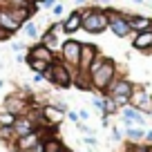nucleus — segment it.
I'll use <instances>...</instances> for the list:
<instances>
[{"label": "nucleus", "mask_w": 152, "mask_h": 152, "mask_svg": "<svg viewBox=\"0 0 152 152\" xmlns=\"http://www.w3.org/2000/svg\"><path fill=\"white\" fill-rule=\"evenodd\" d=\"M112 137L114 139H121V130L119 128H112Z\"/></svg>", "instance_id": "obj_31"}, {"label": "nucleus", "mask_w": 152, "mask_h": 152, "mask_svg": "<svg viewBox=\"0 0 152 152\" xmlns=\"http://www.w3.org/2000/svg\"><path fill=\"white\" fill-rule=\"evenodd\" d=\"M25 2H27V5H34V7H36V5H40L43 0H25Z\"/></svg>", "instance_id": "obj_34"}, {"label": "nucleus", "mask_w": 152, "mask_h": 152, "mask_svg": "<svg viewBox=\"0 0 152 152\" xmlns=\"http://www.w3.org/2000/svg\"><path fill=\"white\" fill-rule=\"evenodd\" d=\"M132 152H152V148H134Z\"/></svg>", "instance_id": "obj_33"}, {"label": "nucleus", "mask_w": 152, "mask_h": 152, "mask_svg": "<svg viewBox=\"0 0 152 152\" xmlns=\"http://www.w3.org/2000/svg\"><path fill=\"white\" fill-rule=\"evenodd\" d=\"M67 119L74 121V123H78V114H76V112H67Z\"/></svg>", "instance_id": "obj_27"}, {"label": "nucleus", "mask_w": 152, "mask_h": 152, "mask_svg": "<svg viewBox=\"0 0 152 152\" xmlns=\"http://www.w3.org/2000/svg\"><path fill=\"white\" fill-rule=\"evenodd\" d=\"M121 116H123V121L130 125V121H134V123L141 128L143 125V116L139 114V110L137 107H123V112H121Z\"/></svg>", "instance_id": "obj_17"}, {"label": "nucleus", "mask_w": 152, "mask_h": 152, "mask_svg": "<svg viewBox=\"0 0 152 152\" xmlns=\"http://www.w3.org/2000/svg\"><path fill=\"white\" fill-rule=\"evenodd\" d=\"M132 47L139 49V52H150V49H152V29H145V31H134Z\"/></svg>", "instance_id": "obj_12"}, {"label": "nucleus", "mask_w": 152, "mask_h": 152, "mask_svg": "<svg viewBox=\"0 0 152 152\" xmlns=\"http://www.w3.org/2000/svg\"><path fill=\"white\" fill-rule=\"evenodd\" d=\"M107 18H110V29H112L114 36L119 38H125L132 34V27L128 23V16L125 11H119V9H107Z\"/></svg>", "instance_id": "obj_4"}, {"label": "nucleus", "mask_w": 152, "mask_h": 152, "mask_svg": "<svg viewBox=\"0 0 152 152\" xmlns=\"http://www.w3.org/2000/svg\"><path fill=\"white\" fill-rule=\"evenodd\" d=\"M76 72L78 69H74V67H69V65H65L63 61H54L52 65H49V69L45 72V78H47L49 83H54L56 87H72L74 85V76H76Z\"/></svg>", "instance_id": "obj_2"}, {"label": "nucleus", "mask_w": 152, "mask_h": 152, "mask_svg": "<svg viewBox=\"0 0 152 152\" xmlns=\"http://www.w3.org/2000/svg\"><path fill=\"white\" fill-rule=\"evenodd\" d=\"M27 65L31 67L34 72H38V74H45V72L49 69V65H47V63H43V61H36V58H27Z\"/></svg>", "instance_id": "obj_19"}, {"label": "nucleus", "mask_w": 152, "mask_h": 152, "mask_svg": "<svg viewBox=\"0 0 152 152\" xmlns=\"http://www.w3.org/2000/svg\"><path fill=\"white\" fill-rule=\"evenodd\" d=\"M128 137L134 139V141H139V139H145V130H143V128H130V130H128Z\"/></svg>", "instance_id": "obj_23"}, {"label": "nucleus", "mask_w": 152, "mask_h": 152, "mask_svg": "<svg viewBox=\"0 0 152 152\" xmlns=\"http://www.w3.org/2000/svg\"><path fill=\"white\" fill-rule=\"evenodd\" d=\"M23 31H25V36H29V38H38V27L31 20H27V23L23 25Z\"/></svg>", "instance_id": "obj_21"}, {"label": "nucleus", "mask_w": 152, "mask_h": 152, "mask_svg": "<svg viewBox=\"0 0 152 152\" xmlns=\"http://www.w3.org/2000/svg\"><path fill=\"white\" fill-rule=\"evenodd\" d=\"M45 81V74H38V72H36V74H34V83H43Z\"/></svg>", "instance_id": "obj_28"}, {"label": "nucleus", "mask_w": 152, "mask_h": 152, "mask_svg": "<svg viewBox=\"0 0 152 152\" xmlns=\"http://www.w3.org/2000/svg\"><path fill=\"white\" fill-rule=\"evenodd\" d=\"M132 2H137V5H141V2H143V0H132Z\"/></svg>", "instance_id": "obj_37"}, {"label": "nucleus", "mask_w": 152, "mask_h": 152, "mask_svg": "<svg viewBox=\"0 0 152 152\" xmlns=\"http://www.w3.org/2000/svg\"><path fill=\"white\" fill-rule=\"evenodd\" d=\"M5 112L14 114V116H25L29 112V101L23 94H9L5 99Z\"/></svg>", "instance_id": "obj_6"}, {"label": "nucleus", "mask_w": 152, "mask_h": 152, "mask_svg": "<svg viewBox=\"0 0 152 152\" xmlns=\"http://www.w3.org/2000/svg\"><path fill=\"white\" fill-rule=\"evenodd\" d=\"M85 143H87V145H94V148H96V139H94V137H90V134L85 137Z\"/></svg>", "instance_id": "obj_29"}, {"label": "nucleus", "mask_w": 152, "mask_h": 152, "mask_svg": "<svg viewBox=\"0 0 152 152\" xmlns=\"http://www.w3.org/2000/svg\"><path fill=\"white\" fill-rule=\"evenodd\" d=\"M0 27H5L9 34H16L18 29H23V25L9 14V9H0Z\"/></svg>", "instance_id": "obj_15"}, {"label": "nucleus", "mask_w": 152, "mask_h": 152, "mask_svg": "<svg viewBox=\"0 0 152 152\" xmlns=\"http://www.w3.org/2000/svg\"><path fill=\"white\" fill-rule=\"evenodd\" d=\"M11 36H14V34H9L5 27H0V40H9Z\"/></svg>", "instance_id": "obj_25"}, {"label": "nucleus", "mask_w": 152, "mask_h": 152, "mask_svg": "<svg viewBox=\"0 0 152 152\" xmlns=\"http://www.w3.org/2000/svg\"><path fill=\"white\" fill-rule=\"evenodd\" d=\"M25 0H0V9H16V7H25Z\"/></svg>", "instance_id": "obj_22"}, {"label": "nucleus", "mask_w": 152, "mask_h": 152, "mask_svg": "<svg viewBox=\"0 0 152 152\" xmlns=\"http://www.w3.org/2000/svg\"><path fill=\"white\" fill-rule=\"evenodd\" d=\"M40 139H43V130H40V128H34L29 134L18 137V150H23V152L36 150V148H40Z\"/></svg>", "instance_id": "obj_8"}, {"label": "nucleus", "mask_w": 152, "mask_h": 152, "mask_svg": "<svg viewBox=\"0 0 152 152\" xmlns=\"http://www.w3.org/2000/svg\"><path fill=\"white\" fill-rule=\"evenodd\" d=\"M81 14H83V31L103 34L105 29H110L107 9H103V7H85V9H81Z\"/></svg>", "instance_id": "obj_1"}, {"label": "nucleus", "mask_w": 152, "mask_h": 152, "mask_svg": "<svg viewBox=\"0 0 152 152\" xmlns=\"http://www.w3.org/2000/svg\"><path fill=\"white\" fill-rule=\"evenodd\" d=\"M87 0H76V5H85Z\"/></svg>", "instance_id": "obj_36"}, {"label": "nucleus", "mask_w": 152, "mask_h": 152, "mask_svg": "<svg viewBox=\"0 0 152 152\" xmlns=\"http://www.w3.org/2000/svg\"><path fill=\"white\" fill-rule=\"evenodd\" d=\"M81 45L83 43H78V40H74V38H67L65 43L61 45V61L65 63V65L78 69V61H81Z\"/></svg>", "instance_id": "obj_5"}, {"label": "nucleus", "mask_w": 152, "mask_h": 152, "mask_svg": "<svg viewBox=\"0 0 152 152\" xmlns=\"http://www.w3.org/2000/svg\"><path fill=\"white\" fill-rule=\"evenodd\" d=\"M43 114V123H52V125H58L63 121V110H58L56 105H45L40 110Z\"/></svg>", "instance_id": "obj_14"}, {"label": "nucleus", "mask_w": 152, "mask_h": 152, "mask_svg": "<svg viewBox=\"0 0 152 152\" xmlns=\"http://www.w3.org/2000/svg\"><path fill=\"white\" fill-rule=\"evenodd\" d=\"M11 49H14L16 54H20V52H23V45H20V43H14V47H11Z\"/></svg>", "instance_id": "obj_32"}, {"label": "nucleus", "mask_w": 152, "mask_h": 152, "mask_svg": "<svg viewBox=\"0 0 152 152\" xmlns=\"http://www.w3.org/2000/svg\"><path fill=\"white\" fill-rule=\"evenodd\" d=\"M130 101H132L134 105H137L139 110H143V112H148L150 110V99H148V94L141 90V87H134L132 96H130Z\"/></svg>", "instance_id": "obj_16"}, {"label": "nucleus", "mask_w": 152, "mask_h": 152, "mask_svg": "<svg viewBox=\"0 0 152 152\" xmlns=\"http://www.w3.org/2000/svg\"><path fill=\"white\" fill-rule=\"evenodd\" d=\"M27 58H36V61H43V63H47V65H52V63L56 61V54L49 47H45L43 43H38V45H34V47H29Z\"/></svg>", "instance_id": "obj_10"}, {"label": "nucleus", "mask_w": 152, "mask_h": 152, "mask_svg": "<svg viewBox=\"0 0 152 152\" xmlns=\"http://www.w3.org/2000/svg\"><path fill=\"white\" fill-rule=\"evenodd\" d=\"M63 11H65V7H63L61 2H56V5L52 7V14L56 16V18H61V16H63Z\"/></svg>", "instance_id": "obj_24"}, {"label": "nucleus", "mask_w": 152, "mask_h": 152, "mask_svg": "<svg viewBox=\"0 0 152 152\" xmlns=\"http://www.w3.org/2000/svg\"><path fill=\"white\" fill-rule=\"evenodd\" d=\"M94 2H99V5H107V0H94Z\"/></svg>", "instance_id": "obj_35"}, {"label": "nucleus", "mask_w": 152, "mask_h": 152, "mask_svg": "<svg viewBox=\"0 0 152 152\" xmlns=\"http://www.w3.org/2000/svg\"><path fill=\"white\" fill-rule=\"evenodd\" d=\"M40 150H43V152H69L67 148H63L61 143L56 141V139H49V141H45L43 145H40Z\"/></svg>", "instance_id": "obj_18"}, {"label": "nucleus", "mask_w": 152, "mask_h": 152, "mask_svg": "<svg viewBox=\"0 0 152 152\" xmlns=\"http://www.w3.org/2000/svg\"><path fill=\"white\" fill-rule=\"evenodd\" d=\"M132 92H134V83H130L128 78H123V76H116L105 94L114 99V96H132Z\"/></svg>", "instance_id": "obj_7"}, {"label": "nucleus", "mask_w": 152, "mask_h": 152, "mask_svg": "<svg viewBox=\"0 0 152 152\" xmlns=\"http://www.w3.org/2000/svg\"><path fill=\"white\" fill-rule=\"evenodd\" d=\"M128 16V23L132 27V31H145V29H152V18H145V16L139 14H125Z\"/></svg>", "instance_id": "obj_13"}, {"label": "nucleus", "mask_w": 152, "mask_h": 152, "mask_svg": "<svg viewBox=\"0 0 152 152\" xmlns=\"http://www.w3.org/2000/svg\"><path fill=\"white\" fill-rule=\"evenodd\" d=\"M78 29H83V14H81V9H74L63 20V31L72 36V34H76Z\"/></svg>", "instance_id": "obj_11"}, {"label": "nucleus", "mask_w": 152, "mask_h": 152, "mask_svg": "<svg viewBox=\"0 0 152 152\" xmlns=\"http://www.w3.org/2000/svg\"><path fill=\"white\" fill-rule=\"evenodd\" d=\"M40 5H43V7H47V9H52V7L56 5V0H43Z\"/></svg>", "instance_id": "obj_26"}, {"label": "nucleus", "mask_w": 152, "mask_h": 152, "mask_svg": "<svg viewBox=\"0 0 152 152\" xmlns=\"http://www.w3.org/2000/svg\"><path fill=\"white\" fill-rule=\"evenodd\" d=\"M90 76H92V90L107 92V87L112 85V81L116 78V63H114L112 58H105V63Z\"/></svg>", "instance_id": "obj_3"}, {"label": "nucleus", "mask_w": 152, "mask_h": 152, "mask_svg": "<svg viewBox=\"0 0 152 152\" xmlns=\"http://www.w3.org/2000/svg\"><path fill=\"white\" fill-rule=\"evenodd\" d=\"M16 123V116L9 112H0V130H5V128H14Z\"/></svg>", "instance_id": "obj_20"}, {"label": "nucleus", "mask_w": 152, "mask_h": 152, "mask_svg": "<svg viewBox=\"0 0 152 152\" xmlns=\"http://www.w3.org/2000/svg\"><path fill=\"white\" fill-rule=\"evenodd\" d=\"M78 119H90V112L87 110H78Z\"/></svg>", "instance_id": "obj_30"}, {"label": "nucleus", "mask_w": 152, "mask_h": 152, "mask_svg": "<svg viewBox=\"0 0 152 152\" xmlns=\"http://www.w3.org/2000/svg\"><path fill=\"white\" fill-rule=\"evenodd\" d=\"M99 56V47L92 43H83L81 45V61H78V72H87L90 65L94 63V58Z\"/></svg>", "instance_id": "obj_9"}, {"label": "nucleus", "mask_w": 152, "mask_h": 152, "mask_svg": "<svg viewBox=\"0 0 152 152\" xmlns=\"http://www.w3.org/2000/svg\"><path fill=\"white\" fill-rule=\"evenodd\" d=\"M0 87H2V81H0Z\"/></svg>", "instance_id": "obj_38"}]
</instances>
